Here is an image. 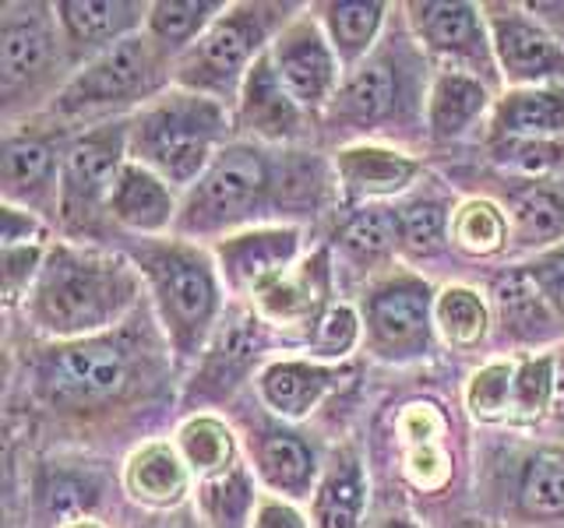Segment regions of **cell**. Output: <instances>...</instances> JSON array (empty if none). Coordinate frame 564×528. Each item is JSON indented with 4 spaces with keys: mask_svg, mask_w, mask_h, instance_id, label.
<instances>
[{
    "mask_svg": "<svg viewBox=\"0 0 564 528\" xmlns=\"http://www.w3.org/2000/svg\"><path fill=\"white\" fill-rule=\"evenodd\" d=\"M494 61L511 88L564 85V40L525 4H484Z\"/></svg>",
    "mask_w": 564,
    "mask_h": 528,
    "instance_id": "cell-11",
    "label": "cell"
},
{
    "mask_svg": "<svg viewBox=\"0 0 564 528\" xmlns=\"http://www.w3.org/2000/svg\"><path fill=\"white\" fill-rule=\"evenodd\" d=\"M261 314L251 310H234L223 317V324L212 334L208 349L202 352L198 374H194L191 395L205 398H226L234 395V387L247 377V370L261 356Z\"/></svg>",
    "mask_w": 564,
    "mask_h": 528,
    "instance_id": "cell-18",
    "label": "cell"
},
{
    "mask_svg": "<svg viewBox=\"0 0 564 528\" xmlns=\"http://www.w3.org/2000/svg\"><path fill=\"white\" fill-rule=\"evenodd\" d=\"M511 381H516V363L494 360L480 366L466 384V409L480 422L511 419Z\"/></svg>",
    "mask_w": 564,
    "mask_h": 528,
    "instance_id": "cell-41",
    "label": "cell"
},
{
    "mask_svg": "<svg viewBox=\"0 0 564 528\" xmlns=\"http://www.w3.org/2000/svg\"><path fill=\"white\" fill-rule=\"evenodd\" d=\"M141 275L120 254L82 243H53L29 289L32 324L57 342L96 339L117 328L138 304Z\"/></svg>",
    "mask_w": 564,
    "mask_h": 528,
    "instance_id": "cell-1",
    "label": "cell"
},
{
    "mask_svg": "<svg viewBox=\"0 0 564 528\" xmlns=\"http://www.w3.org/2000/svg\"><path fill=\"white\" fill-rule=\"evenodd\" d=\"M50 229L35 211L4 205L0 211V246H29V243H46Z\"/></svg>",
    "mask_w": 564,
    "mask_h": 528,
    "instance_id": "cell-46",
    "label": "cell"
},
{
    "mask_svg": "<svg viewBox=\"0 0 564 528\" xmlns=\"http://www.w3.org/2000/svg\"><path fill=\"white\" fill-rule=\"evenodd\" d=\"M519 507L525 518L564 515V451L543 448L525 458L519 475Z\"/></svg>",
    "mask_w": 564,
    "mask_h": 528,
    "instance_id": "cell-39",
    "label": "cell"
},
{
    "mask_svg": "<svg viewBox=\"0 0 564 528\" xmlns=\"http://www.w3.org/2000/svg\"><path fill=\"white\" fill-rule=\"evenodd\" d=\"M61 528H102L96 518H75V521H67V525H61Z\"/></svg>",
    "mask_w": 564,
    "mask_h": 528,
    "instance_id": "cell-50",
    "label": "cell"
},
{
    "mask_svg": "<svg viewBox=\"0 0 564 528\" xmlns=\"http://www.w3.org/2000/svg\"><path fill=\"white\" fill-rule=\"evenodd\" d=\"M405 11H410L413 40L427 50L431 57L445 64V70H463V75H473L487 85L498 75L484 8L427 0V4H410Z\"/></svg>",
    "mask_w": 564,
    "mask_h": 528,
    "instance_id": "cell-14",
    "label": "cell"
},
{
    "mask_svg": "<svg viewBox=\"0 0 564 528\" xmlns=\"http://www.w3.org/2000/svg\"><path fill=\"white\" fill-rule=\"evenodd\" d=\"M416 64L410 61V53L402 46H381L370 57L349 70L343 81V92L335 96L332 110L343 120H349L352 128L375 131L381 123H402L410 120L416 106Z\"/></svg>",
    "mask_w": 564,
    "mask_h": 528,
    "instance_id": "cell-12",
    "label": "cell"
},
{
    "mask_svg": "<svg viewBox=\"0 0 564 528\" xmlns=\"http://www.w3.org/2000/svg\"><path fill=\"white\" fill-rule=\"evenodd\" d=\"M375 528H420L416 521H410V518H384L381 525H375Z\"/></svg>",
    "mask_w": 564,
    "mask_h": 528,
    "instance_id": "cell-49",
    "label": "cell"
},
{
    "mask_svg": "<svg viewBox=\"0 0 564 528\" xmlns=\"http://www.w3.org/2000/svg\"><path fill=\"white\" fill-rule=\"evenodd\" d=\"M234 123L240 131L251 134L258 145H282L304 134L307 113L282 85L279 70L272 64V53H261L258 64L247 70L237 96V117Z\"/></svg>",
    "mask_w": 564,
    "mask_h": 528,
    "instance_id": "cell-17",
    "label": "cell"
},
{
    "mask_svg": "<svg viewBox=\"0 0 564 528\" xmlns=\"http://www.w3.org/2000/svg\"><path fill=\"white\" fill-rule=\"evenodd\" d=\"M258 493H254V472L234 465L212 480H202L198 504L202 515L212 528H251V518L258 510Z\"/></svg>",
    "mask_w": 564,
    "mask_h": 528,
    "instance_id": "cell-34",
    "label": "cell"
},
{
    "mask_svg": "<svg viewBox=\"0 0 564 528\" xmlns=\"http://www.w3.org/2000/svg\"><path fill=\"white\" fill-rule=\"evenodd\" d=\"M64 32L57 8L46 4H8L0 18V92L4 102L35 96L61 64Z\"/></svg>",
    "mask_w": 564,
    "mask_h": 528,
    "instance_id": "cell-10",
    "label": "cell"
},
{
    "mask_svg": "<svg viewBox=\"0 0 564 528\" xmlns=\"http://www.w3.org/2000/svg\"><path fill=\"white\" fill-rule=\"evenodd\" d=\"M229 128L226 102L170 88L131 117V158L187 194L229 145Z\"/></svg>",
    "mask_w": 564,
    "mask_h": 528,
    "instance_id": "cell-3",
    "label": "cell"
},
{
    "mask_svg": "<svg viewBox=\"0 0 564 528\" xmlns=\"http://www.w3.org/2000/svg\"><path fill=\"white\" fill-rule=\"evenodd\" d=\"M490 110V85L441 67L427 88V134L434 141H458Z\"/></svg>",
    "mask_w": 564,
    "mask_h": 528,
    "instance_id": "cell-28",
    "label": "cell"
},
{
    "mask_svg": "<svg viewBox=\"0 0 564 528\" xmlns=\"http://www.w3.org/2000/svg\"><path fill=\"white\" fill-rule=\"evenodd\" d=\"M226 8V0H159L149 8L145 32L173 61H181Z\"/></svg>",
    "mask_w": 564,
    "mask_h": 528,
    "instance_id": "cell-32",
    "label": "cell"
},
{
    "mask_svg": "<svg viewBox=\"0 0 564 528\" xmlns=\"http://www.w3.org/2000/svg\"><path fill=\"white\" fill-rule=\"evenodd\" d=\"M420 158L384 148V145H346L335 152V176L346 190V198L352 201H384L405 194L420 176Z\"/></svg>",
    "mask_w": 564,
    "mask_h": 528,
    "instance_id": "cell-22",
    "label": "cell"
},
{
    "mask_svg": "<svg viewBox=\"0 0 564 528\" xmlns=\"http://www.w3.org/2000/svg\"><path fill=\"white\" fill-rule=\"evenodd\" d=\"M251 472L282 501H307L317 490V458L311 444L293 430L264 427L251 437Z\"/></svg>",
    "mask_w": 564,
    "mask_h": 528,
    "instance_id": "cell-23",
    "label": "cell"
},
{
    "mask_svg": "<svg viewBox=\"0 0 564 528\" xmlns=\"http://www.w3.org/2000/svg\"><path fill=\"white\" fill-rule=\"evenodd\" d=\"M332 268H328V254L317 251L304 261H296L286 275H279L275 282H269L264 289H258L254 310L261 314V321L272 324H304L314 328L317 317H322L332 304Z\"/></svg>",
    "mask_w": 564,
    "mask_h": 528,
    "instance_id": "cell-20",
    "label": "cell"
},
{
    "mask_svg": "<svg viewBox=\"0 0 564 528\" xmlns=\"http://www.w3.org/2000/svg\"><path fill=\"white\" fill-rule=\"evenodd\" d=\"M360 342H364L360 314L346 304H332L317 317L314 334H311V352L317 360H346Z\"/></svg>",
    "mask_w": 564,
    "mask_h": 528,
    "instance_id": "cell-44",
    "label": "cell"
},
{
    "mask_svg": "<svg viewBox=\"0 0 564 528\" xmlns=\"http://www.w3.org/2000/svg\"><path fill=\"white\" fill-rule=\"evenodd\" d=\"M399 219V254L413 264L437 261L452 243V211L437 198H413L395 208Z\"/></svg>",
    "mask_w": 564,
    "mask_h": 528,
    "instance_id": "cell-33",
    "label": "cell"
},
{
    "mask_svg": "<svg viewBox=\"0 0 564 528\" xmlns=\"http://www.w3.org/2000/svg\"><path fill=\"white\" fill-rule=\"evenodd\" d=\"M511 243L522 251H554L564 243V180H522L508 194Z\"/></svg>",
    "mask_w": 564,
    "mask_h": 528,
    "instance_id": "cell-25",
    "label": "cell"
},
{
    "mask_svg": "<svg viewBox=\"0 0 564 528\" xmlns=\"http://www.w3.org/2000/svg\"><path fill=\"white\" fill-rule=\"evenodd\" d=\"M61 158V219L67 229L85 233L110 211L113 184L131 158V120H110L78 134Z\"/></svg>",
    "mask_w": 564,
    "mask_h": 528,
    "instance_id": "cell-9",
    "label": "cell"
},
{
    "mask_svg": "<svg viewBox=\"0 0 564 528\" xmlns=\"http://www.w3.org/2000/svg\"><path fill=\"white\" fill-rule=\"evenodd\" d=\"M434 324L437 334L455 349H473L490 331V307L484 296L469 286H445L434 299Z\"/></svg>",
    "mask_w": 564,
    "mask_h": 528,
    "instance_id": "cell-38",
    "label": "cell"
},
{
    "mask_svg": "<svg viewBox=\"0 0 564 528\" xmlns=\"http://www.w3.org/2000/svg\"><path fill=\"white\" fill-rule=\"evenodd\" d=\"M557 387V356L554 352H533L516 363V381H511V419H540L554 409Z\"/></svg>",
    "mask_w": 564,
    "mask_h": 528,
    "instance_id": "cell-40",
    "label": "cell"
},
{
    "mask_svg": "<svg viewBox=\"0 0 564 528\" xmlns=\"http://www.w3.org/2000/svg\"><path fill=\"white\" fill-rule=\"evenodd\" d=\"M314 528H364L367 475L352 448H339L325 465L314 490Z\"/></svg>",
    "mask_w": 564,
    "mask_h": 528,
    "instance_id": "cell-29",
    "label": "cell"
},
{
    "mask_svg": "<svg viewBox=\"0 0 564 528\" xmlns=\"http://www.w3.org/2000/svg\"><path fill=\"white\" fill-rule=\"evenodd\" d=\"M176 360H198L223 324L219 268L187 240H145L134 254Z\"/></svg>",
    "mask_w": 564,
    "mask_h": 528,
    "instance_id": "cell-4",
    "label": "cell"
},
{
    "mask_svg": "<svg viewBox=\"0 0 564 528\" xmlns=\"http://www.w3.org/2000/svg\"><path fill=\"white\" fill-rule=\"evenodd\" d=\"M216 268L226 286L240 296H254L279 275H286L300 261V229L296 226H251L240 233L216 240Z\"/></svg>",
    "mask_w": 564,
    "mask_h": 528,
    "instance_id": "cell-15",
    "label": "cell"
},
{
    "mask_svg": "<svg viewBox=\"0 0 564 528\" xmlns=\"http://www.w3.org/2000/svg\"><path fill=\"white\" fill-rule=\"evenodd\" d=\"M343 381L339 366H325L314 360H275L261 370L258 395L282 419H304L322 398Z\"/></svg>",
    "mask_w": 564,
    "mask_h": 528,
    "instance_id": "cell-26",
    "label": "cell"
},
{
    "mask_svg": "<svg viewBox=\"0 0 564 528\" xmlns=\"http://www.w3.org/2000/svg\"><path fill=\"white\" fill-rule=\"evenodd\" d=\"M282 4H229L212 29L173 64L176 88L219 102H237L247 70L269 53L293 18Z\"/></svg>",
    "mask_w": 564,
    "mask_h": 528,
    "instance_id": "cell-5",
    "label": "cell"
},
{
    "mask_svg": "<svg viewBox=\"0 0 564 528\" xmlns=\"http://www.w3.org/2000/svg\"><path fill=\"white\" fill-rule=\"evenodd\" d=\"M131 349L110 334L57 342L40 363V392L57 409H93L120 398L131 387Z\"/></svg>",
    "mask_w": 564,
    "mask_h": 528,
    "instance_id": "cell-8",
    "label": "cell"
},
{
    "mask_svg": "<svg viewBox=\"0 0 564 528\" xmlns=\"http://www.w3.org/2000/svg\"><path fill=\"white\" fill-rule=\"evenodd\" d=\"M251 528H311V525L304 518V510H300L293 501H282V497H272V493H264V497L258 501Z\"/></svg>",
    "mask_w": 564,
    "mask_h": 528,
    "instance_id": "cell-47",
    "label": "cell"
},
{
    "mask_svg": "<svg viewBox=\"0 0 564 528\" xmlns=\"http://www.w3.org/2000/svg\"><path fill=\"white\" fill-rule=\"evenodd\" d=\"M525 272L533 275L536 289L543 293V299L551 304V310L561 317V324H564V246H554V251H546L536 261H529Z\"/></svg>",
    "mask_w": 564,
    "mask_h": 528,
    "instance_id": "cell-45",
    "label": "cell"
},
{
    "mask_svg": "<svg viewBox=\"0 0 564 528\" xmlns=\"http://www.w3.org/2000/svg\"><path fill=\"white\" fill-rule=\"evenodd\" d=\"M296 184L311 180L293 169L279 180V158L258 141H229L216 163L202 173V180L184 194L173 233L181 240H223L251 229L258 219L272 216V208L282 201H293Z\"/></svg>",
    "mask_w": 564,
    "mask_h": 528,
    "instance_id": "cell-2",
    "label": "cell"
},
{
    "mask_svg": "<svg viewBox=\"0 0 564 528\" xmlns=\"http://www.w3.org/2000/svg\"><path fill=\"white\" fill-rule=\"evenodd\" d=\"M173 57L149 32H138L85 61L57 96L61 117H93L123 106H149L173 81Z\"/></svg>",
    "mask_w": 564,
    "mask_h": 528,
    "instance_id": "cell-6",
    "label": "cell"
},
{
    "mask_svg": "<svg viewBox=\"0 0 564 528\" xmlns=\"http://www.w3.org/2000/svg\"><path fill=\"white\" fill-rule=\"evenodd\" d=\"M494 163L522 173L525 180H540L551 169L564 166V141H533V138H501L490 145Z\"/></svg>",
    "mask_w": 564,
    "mask_h": 528,
    "instance_id": "cell-43",
    "label": "cell"
},
{
    "mask_svg": "<svg viewBox=\"0 0 564 528\" xmlns=\"http://www.w3.org/2000/svg\"><path fill=\"white\" fill-rule=\"evenodd\" d=\"M106 216L120 222L123 229H131V233L159 240L163 233H170V229H176L181 201H176V190L163 176L128 158L113 184L110 211H106Z\"/></svg>",
    "mask_w": 564,
    "mask_h": 528,
    "instance_id": "cell-21",
    "label": "cell"
},
{
    "mask_svg": "<svg viewBox=\"0 0 564 528\" xmlns=\"http://www.w3.org/2000/svg\"><path fill=\"white\" fill-rule=\"evenodd\" d=\"M339 251L360 264V268H378L399 251V219L395 208L367 205L352 216L339 233Z\"/></svg>",
    "mask_w": 564,
    "mask_h": 528,
    "instance_id": "cell-36",
    "label": "cell"
},
{
    "mask_svg": "<svg viewBox=\"0 0 564 528\" xmlns=\"http://www.w3.org/2000/svg\"><path fill=\"white\" fill-rule=\"evenodd\" d=\"M176 451L184 454L191 475H202V480H212V475L237 465L234 430L216 416H191L184 427L176 430Z\"/></svg>",
    "mask_w": 564,
    "mask_h": 528,
    "instance_id": "cell-35",
    "label": "cell"
},
{
    "mask_svg": "<svg viewBox=\"0 0 564 528\" xmlns=\"http://www.w3.org/2000/svg\"><path fill=\"white\" fill-rule=\"evenodd\" d=\"M427 422H434L431 405H423V430L420 433L402 422L405 444H410V454H405V475H410L420 490H434L445 483V475H448V454L437 440V427L427 430Z\"/></svg>",
    "mask_w": 564,
    "mask_h": 528,
    "instance_id": "cell-42",
    "label": "cell"
},
{
    "mask_svg": "<svg viewBox=\"0 0 564 528\" xmlns=\"http://www.w3.org/2000/svg\"><path fill=\"white\" fill-rule=\"evenodd\" d=\"M272 64L279 70L282 85L300 102L304 113L328 110L335 96L343 92L346 70L335 57L322 22L311 14H293V22L275 35L272 43Z\"/></svg>",
    "mask_w": 564,
    "mask_h": 528,
    "instance_id": "cell-13",
    "label": "cell"
},
{
    "mask_svg": "<svg viewBox=\"0 0 564 528\" xmlns=\"http://www.w3.org/2000/svg\"><path fill=\"white\" fill-rule=\"evenodd\" d=\"M123 486L134 501L149 507H176L191 490V469L176 444L152 440L141 444L123 465Z\"/></svg>",
    "mask_w": 564,
    "mask_h": 528,
    "instance_id": "cell-30",
    "label": "cell"
},
{
    "mask_svg": "<svg viewBox=\"0 0 564 528\" xmlns=\"http://www.w3.org/2000/svg\"><path fill=\"white\" fill-rule=\"evenodd\" d=\"M554 419L564 427V356L557 360V387H554Z\"/></svg>",
    "mask_w": 564,
    "mask_h": 528,
    "instance_id": "cell-48",
    "label": "cell"
},
{
    "mask_svg": "<svg viewBox=\"0 0 564 528\" xmlns=\"http://www.w3.org/2000/svg\"><path fill=\"white\" fill-rule=\"evenodd\" d=\"M490 296H494V314H498L505 342L536 349V345L554 342L561 334V317L543 299L533 275L525 272V264L494 278Z\"/></svg>",
    "mask_w": 564,
    "mask_h": 528,
    "instance_id": "cell-24",
    "label": "cell"
},
{
    "mask_svg": "<svg viewBox=\"0 0 564 528\" xmlns=\"http://www.w3.org/2000/svg\"><path fill=\"white\" fill-rule=\"evenodd\" d=\"M53 8H57L67 50L85 53L93 61L96 53L145 32L152 4H138V0H61Z\"/></svg>",
    "mask_w": 564,
    "mask_h": 528,
    "instance_id": "cell-19",
    "label": "cell"
},
{
    "mask_svg": "<svg viewBox=\"0 0 564 528\" xmlns=\"http://www.w3.org/2000/svg\"><path fill=\"white\" fill-rule=\"evenodd\" d=\"M494 141L501 138H533L561 141L564 138V85L508 88L490 110Z\"/></svg>",
    "mask_w": 564,
    "mask_h": 528,
    "instance_id": "cell-27",
    "label": "cell"
},
{
    "mask_svg": "<svg viewBox=\"0 0 564 528\" xmlns=\"http://www.w3.org/2000/svg\"><path fill=\"white\" fill-rule=\"evenodd\" d=\"M437 293L413 272H392L364 293V345L384 363H413L434 352Z\"/></svg>",
    "mask_w": 564,
    "mask_h": 528,
    "instance_id": "cell-7",
    "label": "cell"
},
{
    "mask_svg": "<svg viewBox=\"0 0 564 528\" xmlns=\"http://www.w3.org/2000/svg\"><path fill=\"white\" fill-rule=\"evenodd\" d=\"M61 166L50 138L32 131H11L4 138V155H0V187H4V205L35 211H61Z\"/></svg>",
    "mask_w": 564,
    "mask_h": 528,
    "instance_id": "cell-16",
    "label": "cell"
},
{
    "mask_svg": "<svg viewBox=\"0 0 564 528\" xmlns=\"http://www.w3.org/2000/svg\"><path fill=\"white\" fill-rule=\"evenodd\" d=\"M452 243L469 257H494L511 243L508 211L487 198H469L452 211Z\"/></svg>",
    "mask_w": 564,
    "mask_h": 528,
    "instance_id": "cell-37",
    "label": "cell"
},
{
    "mask_svg": "<svg viewBox=\"0 0 564 528\" xmlns=\"http://www.w3.org/2000/svg\"><path fill=\"white\" fill-rule=\"evenodd\" d=\"M317 22H322L328 43L335 50V57L343 61V70H357L370 53L381 43V29L388 18V4H378V0H360V4H322L317 8Z\"/></svg>",
    "mask_w": 564,
    "mask_h": 528,
    "instance_id": "cell-31",
    "label": "cell"
}]
</instances>
